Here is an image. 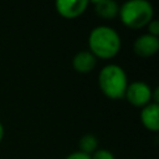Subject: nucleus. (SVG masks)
Wrapping results in <instances>:
<instances>
[{"mask_svg": "<svg viewBox=\"0 0 159 159\" xmlns=\"http://www.w3.org/2000/svg\"><path fill=\"white\" fill-rule=\"evenodd\" d=\"M80 152L91 155L92 153H94L97 150L98 147V140L93 134H86L80 139Z\"/></svg>", "mask_w": 159, "mask_h": 159, "instance_id": "nucleus-10", "label": "nucleus"}, {"mask_svg": "<svg viewBox=\"0 0 159 159\" xmlns=\"http://www.w3.org/2000/svg\"><path fill=\"white\" fill-rule=\"evenodd\" d=\"M140 119L143 125L147 129L152 132H158L159 130V104L153 102L144 106L140 112Z\"/></svg>", "mask_w": 159, "mask_h": 159, "instance_id": "nucleus-7", "label": "nucleus"}, {"mask_svg": "<svg viewBox=\"0 0 159 159\" xmlns=\"http://www.w3.org/2000/svg\"><path fill=\"white\" fill-rule=\"evenodd\" d=\"M120 37L118 32L109 26H97L94 27L88 37L89 52L94 57L99 58H112L120 50Z\"/></svg>", "mask_w": 159, "mask_h": 159, "instance_id": "nucleus-1", "label": "nucleus"}, {"mask_svg": "<svg viewBox=\"0 0 159 159\" xmlns=\"http://www.w3.org/2000/svg\"><path fill=\"white\" fill-rule=\"evenodd\" d=\"M134 52L140 57H149L158 52L159 50V40L157 36L144 34L139 36L133 45Z\"/></svg>", "mask_w": 159, "mask_h": 159, "instance_id": "nucleus-6", "label": "nucleus"}, {"mask_svg": "<svg viewBox=\"0 0 159 159\" xmlns=\"http://www.w3.org/2000/svg\"><path fill=\"white\" fill-rule=\"evenodd\" d=\"M94 5V11L103 19H113L119 12V6L113 0H96L92 2Z\"/></svg>", "mask_w": 159, "mask_h": 159, "instance_id": "nucleus-9", "label": "nucleus"}, {"mask_svg": "<svg viewBox=\"0 0 159 159\" xmlns=\"http://www.w3.org/2000/svg\"><path fill=\"white\" fill-rule=\"evenodd\" d=\"M147 26H148V30H149V35H153V36L158 37V34H159V21L158 20H152Z\"/></svg>", "mask_w": 159, "mask_h": 159, "instance_id": "nucleus-12", "label": "nucleus"}, {"mask_svg": "<svg viewBox=\"0 0 159 159\" xmlns=\"http://www.w3.org/2000/svg\"><path fill=\"white\" fill-rule=\"evenodd\" d=\"M2 137H4V127H2V124L0 123V142L2 140Z\"/></svg>", "mask_w": 159, "mask_h": 159, "instance_id": "nucleus-14", "label": "nucleus"}, {"mask_svg": "<svg viewBox=\"0 0 159 159\" xmlns=\"http://www.w3.org/2000/svg\"><path fill=\"white\" fill-rule=\"evenodd\" d=\"M124 97L135 107H144L150 103L152 99V88L145 82L135 81L127 86Z\"/></svg>", "mask_w": 159, "mask_h": 159, "instance_id": "nucleus-4", "label": "nucleus"}, {"mask_svg": "<svg viewBox=\"0 0 159 159\" xmlns=\"http://www.w3.org/2000/svg\"><path fill=\"white\" fill-rule=\"evenodd\" d=\"M66 159H91V155L84 154L78 150V152H75V153H71L70 155H67Z\"/></svg>", "mask_w": 159, "mask_h": 159, "instance_id": "nucleus-13", "label": "nucleus"}, {"mask_svg": "<svg viewBox=\"0 0 159 159\" xmlns=\"http://www.w3.org/2000/svg\"><path fill=\"white\" fill-rule=\"evenodd\" d=\"M88 6L87 0H57L56 10L66 19H75L82 15Z\"/></svg>", "mask_w": 159, "mask_h": 159, "instance_id": "nucleus-5", "label": "nucleus"}, {"mask_svg": "<svg viewBox=\"0 0 159 159\" xmlns=\"http://www.w3.org/2000/svg\"><path fill=\"white\" fill-rule=\"evenodd\" d=\"M98 84L104 96L111 99H120L124 97L128 86L127 75L120 66L109 63L101 70Z\"/></svg>", "mask_w": 159, "mask_h": 159, "instance_id": "nucleus-2", "label": "nucleus"}, {"mask_svg": "<svg viewBox=\"0 0 159 159\" xmlns=\"http://www.w3.org/2000/svg\"><path fill=\"white\" fill-rule=\"evenodd\" d=\"M122 22L130 29H142L153 20V6L147 0H129L119 7Z\"/></svg>", "mask_w": 159, "mask_h": 159, "instance_id": "nucleus-3", "label": "nucleus"}, {"mask_svg": "<svg viewBox=\"0 0 159 159\" xmlns=\"http://www.w3.org/2000/svg\"><path fill=\"white\" fill-rule=\"evenodd\" d=\"M91 159H116V158L107 149H97L93 153V155H91Z\"/></svg>", "mask_w": 159, "mask_h": 159, "instance_id": "nucleus-11", "label": "nucleus"}, {"mask_svg": "<svg viewBox=\"0 0 159 159\" xmlns=\"http://www.w3.org/2000/svg\"><path fill=\"white\" fill-rule=\"evenodd\" d=\"M96 57L92 52L89 51H81L78 53H76V56L73 57L72 65L73 68L80 72V73H88L91 72L94 66H96Z\"/></svg>", "mask_w": 159, "mask_h": 159, "instance_id": "nucleus-8", "label": "nucleus"}]
</instances>
